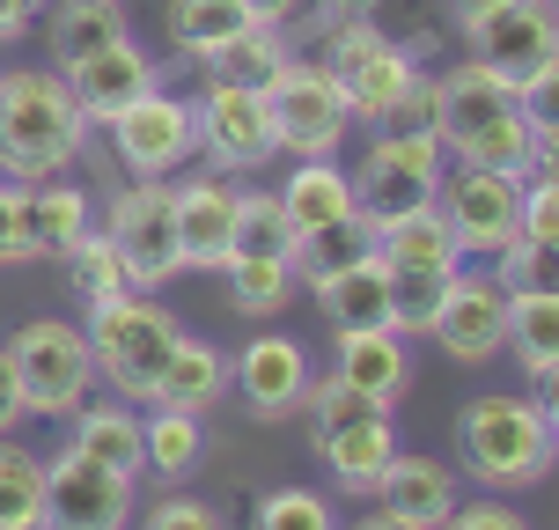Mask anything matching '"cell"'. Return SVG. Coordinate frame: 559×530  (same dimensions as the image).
<instances>
[{
    "label": "cell",
    "mask_w": 559,
    "mask_h": 530,
    "mask_svg": "<svg viewBox=\"0 0 559 530\" xmlns=\"http://www.w3.org/2000/svg\"><path fill=\"white\" fill-rule=\"evenodd\" d=\"M427 339H442L449 362H493L508 346V287L493 273H478V266H456L442 287V309H435V325H427Z\"/></svg>",
    "instance_id": "14"
},
{
    "label": "cell",
    "mask_w": 559,
    "mask_h": 530,
    "mask_svg": "<svg viewBox=\"0 0 559 530\" xmlns=\"http://www.w3.org/2000/svg\"><path fill=\"white\" fill-rule=\"evenodd\" d=\"M332 376L354 384L361 398H376V405H397V398L413 391V346L397 332H338Z\"/></svg>",
    "instance_id": "22"
},
{
    "label": "cell",
    "mask_w": 559,
    "mask_h": 530,
    "mask_svg": "<svg viewBox=\"0 0 559 530\" xmlns=\"http://www.w3.org/2000/svg\"><path fill=\"white\" fill-rule=\"evenodd\" d=\"M515 236L559 244V177H523V207H515Z\"/></svg>",
    "instance_id": "42"
},
{
    "label": "cell",
    "mask_w": 559,
    "mask_h": 530,
    "mask_svg": "<svg viewBox=\"0 0 559 530\" xmlns=\"http://www.w3.org/2000/svg\"><path fill=\"white\" fill-rule=\"evenodd\" d=\"M295 8H302V0H243V15H251V23H295Z\"/></svg>",
    "instance_id": "48"
},
{
    "label": "cell",
    "mask_w": 559,
    "mask_h": 530,
    "mask_svg": "<svg viewBox=\"0 0 559 530\" xmlns=\"http://www.w3.org/2000/svg\"><path fill=\"white\" fill-rule=\"evenodd\" d=\"M346 530H413V523H397V516H383V508H368V516H354Z\"/></svg>",
    "instance_id": "50"
},
{
    "label": "cell",
    "mask_w": 559,
    "mask_h": 530,
    "mask_svg": "<svg viewBox=\"0 0 559 530\" xmlns=\"http://www.w3.org/2000/svg\"><path fill=\"white\" fill-rule=\"evenodd\" d=\"M376 133H435V82H427V74H413V82H405V96L391 104V118H383Z\"/></svg>",
    "instance_id": "43"
},
{
    "label": "cell",
    "mask_w": 559,
    "mask_h": 530,
    "mask_svg": "<svg viewBox=\"0 0 559 530\" xmlns=\"http://www.w3.org/2000/svg\"><path fill=\"white\" fill-rule=\"evenodd\" d=\"M493 8H501V0H449V15H456V23H464V37H472V30L486 23V15H493Z\"/></svg>",
    "instance_id": "49"
},
{
    "label": "cell",
    "mask_w": 559,
    "mask_h": 530,
    "mask_svg": "<svg viewBox=\"0 0 559 530\" xmlns=\"http://www.w3.org/2000/svg\"><path fill=\"white\" fill-rule=\"evenodd\" d=\"M456 449L486 494H523L552 472V405H537L531 391H486L456 413Z\"/></svg>",
    "instance_id": "3"
},
{
    "label": "cell",
    "mask_w": 559,
    "mask_h": 530,
    "mask_svg": "<svg viewBox=\"0 0 559 530\" xmlns=\"http://www.w3.org/2000/svg\"><path fill=\"white\" fill-rule=\"evenodd\" d=\"M287 59H295V37H287L280 23H251V30H236V37H228L222 52L206 59V74H214V82L265 89V82L280 74V67H287Z\"/></svg>",
    "instance_id": "31"
},
{
    "label": "cell",
    "mask_w": 559,
    "mask_h": 530,
    "mask_svg": "<svg viewBox=\"0 0 559 530\" xmlns=\"http://www.w3.org/2000/svg\"><path fill=\"white\" fill-rule=\"evenodd\" d=\"M508 295H559V244H537V236H515L493 266Z\"/></svg>",
    "instance_id": "39"
},
{
    "label": "cell",
    "mask_w": 559,
    "mask_h": 530,
    "mask_svg": "<svg viewBox=\"0 0 559 530\" xmlns=\"http://www.w3.org/2000/svg\"><path fill=\"white\" fill-rule=\"evenodd\" d=\"M169 222H177L185 273H222L228 222H236V185H228V169H199L185 185H169Z\"/></svg>",
    "instance_id": "17"
},
{
    "label": "cell",
    "mask_w": 559,
    "mask_h": 530,
    "mask_svg": "<svg viewBox=\"0 0 559 530\" xmlns=\"http://www.w3.org/2000/svg\"><path fill=\"white\" fill-rule=\"evenodd\" d=\"M104 236H111V251L126 258V280H133L140 295H155V287H169V280L185 273L163 177H133V185H118L111 207H104Z\"/></svg>",
    "instance_id": "10"
},
{
    "label": "cell",
    "mask_w": 559,
    "mask_h": 530,
    "mask_svg": "<svg viewBox=\"0 0 559 530\" xmlns=\"http://www.w3.org/2000/svg\"><path fill=\"white\" fill-rule=\"evenodd\" d=\"M442 287H449V273H435V266H383L391 332H397V339H427L435 309H442Z\"/></svg>",
    "instance_id": "38"
},
{
    "label": "cell",
    "mask_w": 559,
    "mask_h": 530,
    "mask_svg": "<svg viewBox=\"0 0 559 530\" xmlns=\"http://www.w3.org/2000/svg\"><path fill=\"white\" fill-rule=\"evenodd\" d=\"M228 384L251 405V420H287L302 405V384H309V346L287 332H258L251 346L228 354Z\"/></svg>",
    "instance_id": "16"
},
{
    "label": "cell",
    "mask_w": 559,
    "mask_h": 530,
    "mask_svg": "<svg viewBox=\"0 0 559 530\" xmlns=\"http://www.w3.org/2000/svg\"><path fill=\"white\" fill-rule=\"evenodd\" d=\"M37 8H45V0H0V45H15V37L29 30V15H37Z\"/></svg>",
    "instance_id": "47"
},
{
    "label": "cell",
    "mask_w": 559,
    "mask_h": 530,
    "mask_svg": "<svg viewBox=\"0 0 559 530\" xmlns=\"http://www.w3.org/2000/svg\"><path fill=\"white\" fill-rule=\"evenodd\" d=\"M273 199H280V214H287V228H295V244H302V236H317L324 222L354 214V169H338V155L295 163L287 177H280Z\"/></svg>",
    "instance_id": "25"
},
{
    "label": "cell",
    "mask_w": 559,
    "mask_h": 530,
    "mask_svg": "<svg viewBox=\"0 0 559 530\" xmlns=\"http://www.w3.org/2000/svg\"><path fill=\"white\" fill-rule=\"evenodd\" d=\"M508 354L531 376V398L559 420V295H508Z\"/></svg>",
    "instance_id": "21"
},
{
    "label": "cell",
    "mask_w": 559,
    "mask_h": 530,
    "mask_svg": "<svg viewBox=\"0 0 559 530\" xmlns=\"http://www.w3.org/2000/svg\"><path fill=\"white\" fill-rule=\"evenodd\" d=\"M74 435L67 443L82 449V457H96V464H111V472H126L133 479L140 472V413H126V405H74Z\"/></svg>",
    "instance_id": "30"
},
{
    "label": "cell",
    "mask_w": 559,
    "mask_h": 530,
    "mask_svg": "<svg viewBox=\"0 0 559 530\" xmlns=\"http://www.w3.org/2000/svg\"><path fill=\"white\" fill-rule=\"evenodd\" d=\"M177 317H169L163 303H147V295H118V303L88 309V362H96V376L111 384L126 405H147L155 398V376H163L169 346H177Z\"/></svg>",
    "instance_id": "4"
},
{
    "label": "cell",
    "mask_w": 559,
    "mask_h": 530,
    "mask_svg": "<svg viewBox=\"0 0 559 530\" xmlns=\"http://www.w3.org/2000/svg\"><path fill=\"white\" fill-rule=\"evenodd\" d=\"M265 118H273V148L295 155V163H324L354 133V118L338 104L324 59H287L273 82H265Z\"/></svg>",
    "instance_id": "6"
},
{
    "label": "cell",
    "mask_w": 559,
    "mask_h": 530,
    "mask_svg": "<svg viewBox=\"0 0 559 530\" xmlns=\"http://www.w3.org/2000/svg\"><path fill=\"white\" fill-rule=\"evenodd\" d=\"M376 508L397 516V523H413V530H442V516L456 508V472H442L419 449H397L391 464H383V479H376Z\"/></svg>",
    "instance_id": "20"
},
{
    "label": "cell",
    "mask_w": 559,
    "mask_h": 530,
    "mask_svg": "<svg viewBox=\"0 0 559 530\" xmlns=\"http://www.w3.org/2000/svg\"><path fill=\"white\" fill-rule=\"evenodd\" d=\"M59 266H67V295H74L82 309H104V303H118V295H140L133 280H126V258L111 251L104 228H88V244H74Z\"/></svg>",
    "instance_id": "35"
},
{
    "label": "cell",
    "mask_w": 559,
    "mask_h": 530,
    "mask_svg": "<svg viewBox=\"0 0 559 530\" xmlns=\"http://www.w3.org/2000/svg\"><path fill=\"white\" fill-rule=\"evenodd\" d=\"M435 185H442V140L435 133H376L361 169H354V207L368 222H397V214L435 207Z\"/></svg>",
    "instance_id": "11"
},
{
    "label": "cell",
    "mask_w": 559,
    "mask_h": 530,
    "mask_svg": "<svg viewBox=\"0 0 559 530\" xmlns=\"http://www.w3.org/2000/svg\"><path fill=\"white\" fill-rule=\"evenodd\" d=\"M309 443H317V457H324V472H332L338 494L376 502V479H383V464L397 457V427H391V413H361V420H338L324 435H309Z\"/></svg>",
    "instance_id": "19"
},
{
    "label": "cell",
    "mask_w": 559,
    "mask_h": 530,
    "mask_svg": "<svg viewBox=\"0 0 559 530\" xmlns=\"http://www.w3.org/2000/svg\"><path fill=\"white\" fill-rule=\"evenodd\" d=\"M368 251H376V222L354 207V214H338V222H324L317 236L295 244V280L317 287L324 273H338V266H354V258H368Z\"/></svg>",
    "instance_id": "37"
},
{
    "label": "cell",
    "mask_w": 559,
    "mask_h": 530,
    "mask_svg": "<svg viewBox=\"0 0 559 530\" xmlns=\"http://www.w3.org/2000/svg\"><path fill=\"white\" fill-rule=\"evenodd\" d=\"M545 104H523L501 74H486L478 59L449 67L435 82V140H442L456 163H478V169H515L531 163V126Z\"/></svg>",
    "instance_id": "2"
},
{
    "label": "cell",
    "mask_w": 559,
    "mask_h": 530,
    "mask_svg": "<svg viewBox=\"0 0 559 530\" xmlns=\"http://www.w3.org/2000/svg\"><path fill=\"white\" fill-rule=\"evenodd\" d=\"M442 530H531V523H523V516H515V508L493 494V502H456V508L442 516Z\"/></svg>",
    "instance_id": "45"
},
{
    "label": "cell",
    "mask_w": 559,
    "mask_h": 530,
    "mask_svg": "<svg viewBox=\"0 0 559 530\" xmlns=\"http://www.w3.org/2000/svg\"><path fill=\"white\" fill-rule=\"evenodd\" d=\"M23 199H29V228H37V251L45 258H67L74 244H88V192L82 185L45 177V185H23Z\"/></svg>",
    "instance_id": "32"
},
{
    "label": "cell",
    "mask_w": 559,
    "mask_h": 530,
    "mask_svg": "<svg viewBox=\"0 0 559 530\" xmlns=\"http://www.w3.org/2000/svg\"><path fill=\"white\" fill-rule=\"evenodd\" d=\"M29 420V398H23V384H15V362H8V346H0V435H15Z\"/></svg>",
    "instance_id": "46"
},
{
    "label": "cell",
    "mask_w": 559,
    "mask_h": 530,
    "mask_svg": "<svg viewBox=\"0 0 559 530\" xmlns=\"http://www.w3.org/2000/svg\"><path fill=\"white\" fill-rule=\"evenodd\" d=\"M376 258L383 266H435V273H456L464 251L449 244V228L435 207H419V214H397V222H376Z\"/></svg>",
    "instance_id": "29"
},
{
    "label": "cell",
    "mask_w": 559,
    "mask_h": 530,
    "mask_svg": "<svg viewBox=\"0 0 559 530\" xmlns=\"http://www.w3.org/2000/svg\"><path fill=\"white\" fill-rule=\"evenodd\" d=\"M222 391H228V354L214 346V339L177 332V346H169V362H163V376H155V398H147V405H169V413H214Z\"/></svg>",
    "instance_id": "24"
},
{
    "label": "cell",
    "mask_w": 559,
    "mask_h": 530,
    "mask_svg": "<svg viewBox=\"0 0 559 530\" xmlns=\"http://www.w3.org/2000/svg\"><path fill=\"white\" fill-rule=\"evenodd\" d=\"M8 362H15V384H23L29 413H74L96 384V362H88V339L82 325L67 317H29L23 332L8 339Z\"/></svg>",
    "instance_id": "9"
},
{
    "label": "cell",
    "mask_w": 559,
    "mask_h": 530,
    "mask_svg": "<svg viewBox=\"0 0 559 530\" xmlns=\"http://www.w3.org/2000/svg\"><path fill=\"white\" fill-rule=\"evenodd\" d=\"M163 30H169V52H185V59L206 67L236 30H251V15H243V0H169Z\"/></svg>",
    "instance_id": "28"
},
{
    "label": "cell",
    "mask_w": 559,
    "mask_h": 530,
    "mask_svg": "<svg viewBox=\"0 0 559 530\" xmlns=\"http://www.w3.org/2000/svg\"><path fill=\"white\" fill-rule=\"evenodd\" d=\"M228 258H287L295 266V228L280 214L273 192L258 185H236V222H228ZM222 258V266H228Z\"/></svg>",
    "instance_id": "33"
},
{
    "label": "cell",
    "mask_w": 559,
    "mask_h": 530,
    "mask_svg": "<svg viewBox=\"0 0 559 530\" xmlns=\"http://www.w3.org/2000/svg\"><path fill=\"white\" fill-rule=\"evenodd\" d=\"M111 148H118V163H126V177H169V169H185L199 155L192 96H169V89L140 96L133 111L111 118Z\"/></svg>",
    "instance_id": "15"
},
{
    "label": "cell",
    "mask_w": 559,
    "mask_h": 530,
    "mask_svg": "<svg viewBox=\"0 0 559 530\" xmlns=\"http://www.w3.org/2000/svg\"><path fill=\"white\" fill-rule=\"evenodd\" d=\"M133 523V479L96 464L67 443L45 457V530H126Z\"/></svg>",
    "instance_id": "13"
},
{
    "label": "cell",
    "mask_w": 559,
    "mask_h": 530,
    "mask_svg": "<svg viewBox=\"0 0 559 530\" xmlns=\"http://www.w3.org/2000/svg\"><path fill=\"white\" fill-rule=\"evenodd\" d=\"M192 126H199V155L206 169H265L280 155L273 148V118H265V89H243V82H206L192 96Z\"/></svg>",
    "instance_id": "12"
},
{
    "label": "cell",
    "mask_w": 559,
    "mask_h": 530,
    "mask_svg": "<svg viewBox=\"0 0 559 530\" xmlns=\"http://www.w3.org/2000/svg\"><path fill=\"white\" fill-rule=\"evenodd\" d=\"M251 530H338V516L309 486H273V494H258Z\"/></svg>",
    "instance_id": "40"
},
{
    "label": "cell",
    "mask_w": 559,
    "mask_h": 530,
    "mask_svg": "<svg viewBox=\"0 0 559 530\" xmlns=\"http://www.w3.org/2000/svg\"><path fill=\"white\" fill-rule=\"evenodd\" d=\"M29 258H45L37 228H29V199H23V185L0 177V266H29Z\"/></svg>",
    "instance_id": "41"
},
{
    "label": "cell",
    "mask_w": 559,
    "mask_h": 530,
    "mask_svg": "<svg viewBox=\"0 0 559 530\" xmlns=\"http://www.w3.org/2000/svg\"><path fill=\"white\" fill-rule=\"evenodd\" d=\"M199 457H206V420L199 413H169V405H155V413L140 420V472L155 479H192Z\"/></svg>",
    "instance_id": "27"
},
{
    "label": "cell",
    "mask_w": 559,
    "mask_h": 530,
    "mask_svg": "<svg viewBox=\"0 0 559 530\" xmlns=\"http://www.w3.org/2000/svg\"><path fill=\"white\" fill-rule=\"evenodd\" d=\"M140 530H222V516L206 502H192V494H169V502H155L147 508V523Z\"/></svg>",
    "instance_id": "44"
},
{
    "label": "cell",
    "mask_w": 559,
    "mask_h": 530,
    "mask_svg": "<svg viewBox=\"0 0 559 530\" xmlns=\"http://www.w3.org/2000/svg\"><path fill=\"white\" fill-rule=\"evenodd\" d=\"M472 59L486 74H501L523 104H545L552 82H559V30L545 15V0H501L472 30Z\"/></svg>",
    "instance_id": "7"
},
{
    "label": "cell",
    "mask_w": 559,
    "mask_h": 530,
    "mask_svg": "<svg viewBox=\"0 0 559 530\" xmlns=\"http://www.w3.org/2000/svg\"><path fill=\"white\" fill-rule=\"evenodd\" d=\"M222 280H228V309L251 317V325H265L295 303V266L287 258H228Z\"/></svg>",
    "instance_id": "34"
},
{
    "label": "cell",
    "mask_w": 559,
    "mask_h": 530,
    "mask_svg": "<svg viewBox=\"0 0 559 530\" xmlns=\"http://www.w3.org/2000/svg\"><path fill=\"white\" fill-rule=\"evenodd\" d=\"M0 530H45V457L0 435Z\"/></svg>",
    "instance_id": "36"
},
{
    "label": "cell",
    "mask_w": 559,
    "mask_h": 530,
    "mask_svg": "<svg viewBox=\"0 0 559 530\" xmlns=\"http://www.w3.org/2000/svg\"><path fill=\"white\" fill-rule=\"evenodd\" d=\"M88 155V118L59 67H15L0 74V177L45 185Z\"/></svg>",
    "instance_id": "1"
},
{
    "label": "cell",
    "mask_w": 559,
    "mask_h": 530,
    "mask_svg": "<svg viewBox=\"0 0 559 530\" xmlns=\"http://www.w3.org/2000/svg\"><path fill=\"white\" fill-rule=\"evenodd\" d=\"M515 207H523V177L515 169H478L456 163L435 185V214H442L449 244L464 258H501L515 244Z\"/></svg>",
    "instance_id": "8"
},
{
    "label": "cell",
    "mask_w": 559,
    "mask_h": 530,
    "mask_svg": "<svg viewBox=\"0 0 559 530\" xmlns=\"http://www.w3.org/2000/svg\"><path fill=\"white\" fill-rule=\"evenodd\" d=\"M67 89H74V104H82L88 126H111L118 111H133L140 96L163 89V67L126 37V45H104V52L74 59V67H67Z\"/></svg>",
    "instance_id": "18"
},
{
    "label": "cell",
    "mask_w": 559,
    "mask_h": 530,
    "mask_svg": "<svg viewBox=\"0 0 559 530\" xmlns=\"http://www.w3.org/2000/svg\"><path fill=\"white\" fill-rule=\"evenodd\" d=\"M309 295L324 309L332 339L338 332H391V295H383V258L376 251L354 258V266H338V273H324Z\"/></svg>",
    "instance_id": "23"
},
{
    "label": "cell",
    "mask_w": 559,
    "mask_h": 530,
    "mask_svg": "<svg viewBox=\"0 0 559 530\" xmlns=\"http://www.w3.org/2000/svg\"><path fill=\"white\" fill-rule=\"evenodd\" d=\"M324 74H332L354 126H383L391 104L405 96V82L419 74V59H413V45L383 37L376 15H346V23L324 30Z\"/></svg>",
    "instance_id": "5"
},
{
    "label": "cell",
    "mask_w": 559,
    "mask_h": 530,
    "mask_svg": "<svg viewBox=\"0 0 559 530\" xmlns=\"http://www.w3.org/2000/svg\"><path fill=\"white\" fill-rule=\"evenodd\" d=\"M126 37H133L126 0H59L52 23H45V52H52V67L67 74L74 59L104 52V45H126Z\"/></svg>",
    "instance_id": "26"
}]
</instances>
